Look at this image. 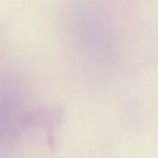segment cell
<instances>
[{
    "mask_svg": "<svg viewBox=\"0 0 158 158\" xmlns=\"http://www.w3.org/2000/svg\"><path fill=\"white\" fill-rule=\"evenodd\" d=\"M27 118L21 85L11 78L0 80V157L19 138Z\"/></svg>",
    "mask_w": 158,
    "mask_h": 158,
    "instance_id": "6da1fadb",
    "label": "cell"
}]
</instances>
